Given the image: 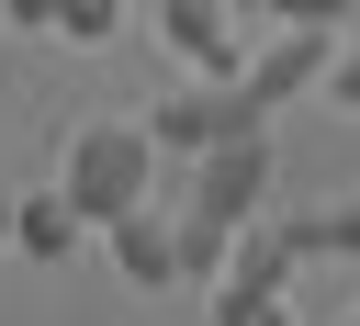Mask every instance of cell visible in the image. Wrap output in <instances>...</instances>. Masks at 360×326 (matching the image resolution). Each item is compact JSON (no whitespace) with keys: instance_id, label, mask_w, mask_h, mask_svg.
I'll return each instance as SVG.
<instances>
[{"instance_id":"cell-2","label":"cell","mask_w":360,"mask_h":326,"mask_svg":"<svg viewBox=\"0 0 360 326\" xmlns=\"http://www.w3.org/2000/svg\"><path fill=\"white\" fill-rule=\"evenodd\" d=\"M180 214H202V225H248V214H270V124H236V135H214V146L191 157V191H180Z\"/></svg>"},{"instance_id":"cell-3","label":"cell","mask_w":360,"mask_h":326,"mask_svg":"<svg viewBox=\"0 0 360 326\" xmlns=\"http://www.w3.org/2000/svg\"><path fill=\"white\" fill-rule=\"evenodd\" d=\"M236 124H270V112L248 101V79H236V67H191V79H180V90H169V101L146 112V135H158V146H169L180 169H191V157H202L214 135H236Z\"/></svg>"},{"instance_id":"cell-1","label":"cell","mask_w":360,"mask_h":326,"mask_svg":"<svg viewBox=\"0 0 360 326\" xmlns=\"http://www.w3.org/2000/svg\"><path fill=\"white\" fill-rule=\"evenodd\" d=\"M158 169H169V146H158L146 124H79V135L56 146V180H68V202L90 214V236H101L112 214H135V202L158 191Z\"/></svg>"},{"instance_id":"cell-14","label":"cell","mask_w":360,"mask_h":326,"mask_svg":"<svg viewBox=\"0 0 360 326\" xmlns=\"http://www.w3.org/2000/svg\"><path fill=\"white\" fill-rule=\"evenodd\" d=\"M0 247H11V191H0Z\"/></svg>"},{"instance_id":"cell-13","label":"cell","mask_w":360,"mask_h":326,"mask_svg":"<svg viewBox=\"0 0 360 326\" xmlns=\"http://www.w3.org/2000/svg\"><path fill=\"white\" fill-rule=\"evenodd\" d=\"M0 22L11 34H56V0H0Z\"/></svg>"},{"instance_id":"cell-4","label":"cell","mask_w":360,"mask_h":326,"mask_svg":"<svg viewBox=\"0 0 360 326\" xmlns=\"http://www.w3.org/2000/svg\"><path fill=\"white\" fill-rule=\"evenodd\" d=\"M326 56H338V22H259V45H248V101L259 112H281V101H304V90H326Z\"/></svg>"},{"instance_id":"cell-10","label":"cell","mask_w":360,"mask_h":326,"mask_svg":"<svg viewBox=\"0 0 360 326\" xmlns=\"http://www.w3.org/2000/svg\"><path fill=\"white\" fill-rule=\"evenodd\" d=\"M56 34L101 45V34H124V0H56Z\"/></svg>"},{"instance_id":"cell-12","label":"cell","mask_w":360,"mask_h":326,"mask_svg":"<svg viewBox=\"0 0 360 326\" xmlns=\"http://www.w3.org/2000/svg\"><path fill=\"white\" fill-rule=\"evenodd\" d=\"M326 101H338V112H360V34L326 56Z\"/></svg>"},{"instance_id":"cell-11","label":"cell","mask_w":360,"mask_h":326,"mask_svg":"<svg viewBox=\"0 0 360 326\" xmlns=\"http://www.w3.org/2000/svg\"><path fill=\"white\" fill-rule=\"evenodd\" d=\"M248 22H349V0H236Z\"/></svg>"},{"instance_id":"cell-9","label":"cell","mask_w":360,"mask_h":326,"mask_svg":"<svg viewBox=\"0 0 360 326\" xmlns=\"http://www.w3.org/2000/svg\"><path fill=\"white\" fill-rule=\"evenodd\" d=\"M292 247H304V259H360V191L304 202V214H292Z\"/></svg>"},{"instance_id":"cell-15","label":"cell","mask_w":360,"mask_h":326,"mask_svg":"<svg viewBox=\"0 0 360 326\" xmlns=\"http://www.w3.org/2000/svg\"><path fill=\"white\" fill-rule=\"evenodd\" d=\"M349 326H360V315H349Z\"/></svg>"},{"instance_id":"cell-6","label":"cell","mask_w":360,"mask_h":326,"mask_svg":"<svg viewBox=\"0 0 360 326\" xmlns=\"http://www.w3.org/2000/svg\"><path fill=\"white\" fill-rule=\"evenodd\" d=\"M101 247H112V270H124L135 292H169V281H180V202H158V191H146L135 214H112V225H101Z\"/></svg>"},{"instance_id":"cell-5","label":"cell","mask_w":360,"mask_h":326,"mask_svg":"<svg viewBox=\"0 0 360 326\" xmlns=\"http://www.w3.org/2000/svg\"><path fill=\"white\" fill-rule=\"evenodd\" d=\"M146 22L180 67H248V11L236 0H146Z\"/></svg>"},{"instance_id":"cell-8","label":"cell","mask_w":360,"mask_h":326,"mask_svg":"<svg viewBox=\"0 0 360 326\" xmlns=\"http://www.w3.org/2000/svg\"><path fill=\"white\" fill-rule=\"evenodd\" d=\"M214 326H292V281H248V270H225V281H214Z\"/></svg>"},{"instance_id":"cell-7","label":"cell","mask_w":360,"mask_h":326,"mask_svg":"<svg viewBox=\"0 0 360 326\" xmlns=\"http://www.w3.org/2000/svg\"><path fill=\"white\" fill-rule=\"evenodd\" d=\"M79 236H90V214L68 202V180L56 191H11V247L22 259H79Z\"/></svg>"}]
</instances>
